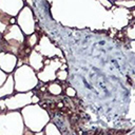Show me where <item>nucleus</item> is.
<instances>
[{
    "instance_id": "nucleus-1",
    "label": "nucleus",
    "mask_w": 135,
    "mask_h": 135,
    "mask_svg": "<svg viewBox=\"0 0 135 135\" xmlns=\"http://www.w3.org/2000/svg\"><path fill=\"white\" fill-rule=\"evenodd\" d=\"M51 15L58 23L75 28L113 26V12L99 1H51Z\"/></svg>"
},
{
    "instance_id": "nucleus-2",
    "label": "nucleus",
    "mask_w": 135,
    "mask_h": 135,
    "mask_svg": "<svg viewBox=\"0 0 135 135\" xmlns=\"http://www.w3.org/2000/svg\"><path fill=\"white\" fill-rule=\"evenodd\" d=\"M24 124L26 129L33 131L34 133L43 131L46 124L51 121V116L49 112L42 108L39 103L30 104L23 108L21 111Z\"/></svg>"
},
{
    "instance_id": "nucleus-3",
    "label": "nucleus",
    "mask_w": 135,
    "mask_h": 135,
    "mask_svg": "<svg viewBox=\"0 0 135 135\" xmlns=\"http://www.w3.org/2000/svg\"><path fill=\"white\" fill-rule=\"evenodd\" d=\"M15 80L16 93H26L34 91L39 84L37 72H35L28 64H23L15 70L13 73Z\"/></svg>"
},
{
    "instance_id": "nucleus-4",
    "label": "nucleus",
    "mask_w": 135,
    "mask_h": 135,
    "mask_svg": "<svg viewBox=\"0 0 135 135\" xmlns=\"http://www.w3.org/2000/svg\"><path fill=\"white\" fill-rule=\"evenodd\" d=\"M25 35L21 31L18 24L9 25L6 32L2 35V52L12 53L17 57L20 56L22 50H24Z\"/></svg>"
},
{
    "instance_id": "nucleus-5",
    "label": "nucleus",
    "mask_w": 135,
    "mask_h": 135,
    "mask_svg": "<svg viewBox=\"0 0 135 135\" xmlns=\"http://www.w3.org/2000/svg\"><path fill=\"white\" fill-rule=\"evenodd\" d=\"M26 127L20 111L0 113V135H23Z\"/></svg>"
},
{
    "instance_id": "nucleus-6",
    "label": "nucleus",
    "mask_w": 135,
    "mask_h": 135,
    "mask_svg": "<svg viewBox=\"0 0 135 135\" xmlns=\"http://www.w3.org/2000/svg\"><path fill=\"white\" fill-rule=\"evenodd\" d=\"M65 63L64 58L55 57L53 59L45 58L44 60V68L37 73V77L39 81L42 83H50L57 80V72L60 70L61 65Z\"/></svg>"
},
{
    "instance_id": "nucleus-7",
    "label": "nucleus",
    "mask_w": 135,
    "mask_h": 135,
    "mask_svg": "<svg viewBox=\"0 0 135 135\" xmlns=\"http://www.w3.org/2000/svg\"><path fill=\"white\" fill-rule=\"evenodd\" d=\"M17 24L23 32V34L27 37L36 33V20L33 8L25 4L23 9L17 16Z\"/></svg>"
},
{
    "instance_id": "nucleus-8",
    "label": "nucleus",
    "mask_w": 135,
    "mask_h": 135,
    "mask_svg": "<svg viewBox=\"0 0 135 135\" xmlns=\"http://www.w3.org/2000/svg\"><path fill=\"white\" fill-rule=\"evenodd\" d=\"M34 92L26 93H15L14 95L4 98V102L7 111H21L23 108L32 104V98L34 96Z\"/></svg>"
},
{
    "instance_id": "nucleus-9",
    "label": "nucleus",
    "mask_w": 135,
    "mask_h": 135,
    "mask_svg": "<svg viewBox=\"0 0 135 135\" xmlns=\"http://www.w3.org/2000/svg\"><path fill=\"white\" fill-rule=\"evenodd\" d=\"M37 52H39L44 58H49V59H53L55 57H59V58H64L62 51L57 47L47 36L42 35L39 39L38 44L35 46V49Z\"/></svg>"
},
{
    "instance_id": "nucleus-10",
    "label": "nucleus",
    "mask_w": 135,
    "mask_h": 135,
    "mask_svg": "<svg viewBox=\"0 0 135 135\" xmlns=\"http://www.w3.org/2000/svg\"><path fill=\"white\" fill-rule=\"evenodd\" d=\"M24 6L23 0H0V12L9 17L17 18Z\"/></svg>"
},
{
    "instance_id": "nucleus-11",
    "label": "nucleus",
    "mask_w": 135,
    "mask_h": 135,
    "mask_svg": "<svg viewBox=\"0 0 135 135\" xmlns=\"http://www.w3.org/2000/svg\"><path fill=\"white\" fill-rule=\"evenodd\" d=\"M18 57L12 53L0 52V70L7 74H13L18 66Z\"/></svg>"
},
{
    "instance_id": "nucleus-12",
    "label": "nucleus",
    "mask_w": 135,
    "mask_h": 135,
    "mask_svg": "<svg viewBox=\"0 0 135 135\" xmlns=\"http://www.w3.org/2000/svg\"><path fill=\"white\" fill-rule=\"evenodd\" d=\"M44 60L45 58L36 50H32V52L28 54L27 60L25 64H28L35 72H40L44 68Z\"/></svg>"
},
{
    "instance_id": "nucleus-13",
    "label": "nucleus",
    "mask_w": 135,
    "mask_h": 135,
    "mask_svg": "<svg viewBox=\"0 0 135 135\" xmlns=\"http://www.w3.org/2000/svg\"><path fill=\"white\" fill-rule=\"evenodd\" d=\"M16 93L15 90V80L13 74H9L7 80L3 85L0 86V99H4L6 97H9Z\"/></svg>"
},
{
    "instance_id": "nucleus-14",
    "label": "nucleus",
    "mask_w": 135,
    "mask_h": 135,
    "mask_svg": "<svg viewBox=\"0 0 135 135\" xmlns=\"http://www.w3.org/2000/svg\"><path fill=\"white\" fill-rule=\"evenodd\" d=\"M47 92L51 94V95H54V96H58L62 93V86L56 82V81H53V82H50L47 84Z\"/></svg>"
},
{
    "instance_id": "nucleus-15",
    "label": "nucleus",
    "mask_w": 135,
    "mask_h": 135,
    "mask_svg": "<svg viewBox=\"0 0 135 135\" xmlns=\"http://www.w3.org/2000/svg\"><path fill=\"white\" fill-rule=\"evenodd\" d=\"M43 131H44V135H62L60 130L58 129V127L52 121H50L46 124V127L44 128Z\"/></svg>"
},
{
    "instance_id": "nucleus-16",
    "label": "nucleus",
    "mask_w": 135,
    "mask_h": 135,
    "mask_svg": "<svg viewBox=\"0 0 135 135\" xmlns=\"http://www.w3.org/2000/svg\"><path fill=\"white\" fill-rule=\"evenodd\" d=\"M39 39H40V38L38 37V35H37L36 33H34L33 35H31V36H27V37H26L25 43H26V45H27V47H28L30 50H34V49H35V46L38 44Z\"/></svg>"
},
{
    "instance_id": "nucleus-17",
    "label": "nucleus",
    "mask_w": 135,
    "mask_h": 135,
    "mask_svg": "<svg viewBox=\"0 0 135 135\" xmlns=\"http://www.w3.org/2000/svg\"><path fill=\"white\" fill-rule=\"evenodd\" d=\"M113 4L118 7H122L126 9H131L135 7V0L134 1H114Z\"/></svg>"
},
{
    "instance_id": "nucleus-18",
    "label": "nucleus",
    "mask_w": 135,
    "mask_h": 135,
    "mask_svg": "<svg viewBox=\"0 0 135 135\" xmlns=\"http://www.w3.org/2000/svg\"><path fill=\"white\" fill-rule=\"evenodd\" d=\"M68 76H69V74H68V71L66 70H59L57 72V80H59V81L66 80L68 79Z\"/></svg>"
},
{
    "instance_id": "nucleus-19",
    "label": "nucleus",
    "mask_w": 135,
    "mask_h": 135,
    "mask_svg": "<svg viewBox=\"0 0 135 135\" xmlns=\"http://www.w3.org/2000/svg\"><path fill=\"white\" fill-rule=\"evenodd\" d=\"M99 2H100V4L105 8V9H108V11H111L112 8H113V6H114V4H113V2H111V1H105V0H99Z\"/></svg>"
},
{
    "instance_id": "nucleus-20",
    "label": "nucleus",
    "mask_w": 135,
    "mask_h": 135,
    "mask_svg": "<svg viewBox=\"0 0 135 135\" xmlns=\"http://www.w3.org/2000/svg\"><path fill=\"white\" fill-rule=\"evenodd\" d=\"M8 76H9V74H7V73H5L4 71L0 70V86L5 83V81L7 80Z\"/></svg>"
},
{
    "instance_id": "nucleus-21",
    "label": "nucleus",
    "mask_w": 135,
    "mask_h": 135,
    "mask_svg": "<svg viewBox=\"0 0 135 135\" xmlns=\"http://www.w3.org/2000/svg\"><path fill=\"white\" fill-rule=\"evenodd\" d=\"M65 94L69 97H75L76 96V90L74 88H72V86H68L65 89Z\"/></svg>"
},
{
    "instance_id": "nucleus-22",
    "label": "nucleus",
    "mask_w": 135,
    "mask_h": 135,
    "mask_svg": "<svg viewBox=\"0 0 135 135\" xmlns=\"http://www.w3.org/2000/svg\"><path fill=\"white\" fill-rule=\"evenodd\" d=\"M0 110H1L0 113H3V112H6L7 111L6 105H5V102H4V99H0Z\"/></svg>"
},
{
    "instance_id": "nucleus-23",
    "label": "nucleus",
    "mask_w": 135,
    "mask_h": 135,
    "mask_svg": "<svg viewBox=\"0 0 135 135\" xmlns=\"http://www.w3.org/2000/svg\"><path fill=\"white\" fill-rule=\"evenodd\" d=\"M39 101H40L39 97L36 96V95H34L33 98H32V102H33V104H37V103H39Z\"/></svg>"
},
{
    "instance_id": "nucleus-24",
    "label": "nucleus",
    "mask_w": 135,
    "mask_h": 135,
    "mask_svg": "<svg viewBox=\"0 0 135 135\" xmlns=\"http://www.w3.org/2000/svg\"><path fill=\"white\" fill-rule=\"evenodd\" d=\"M23 135H35V133H34L33 131L28 130V129H25V131H24V134H23Z\"/></svg>"
},
{
    "instance_id": "nucleus-25",
    "label": "nucleus",
    "mask_w": 135,
    "mask_h": 135,
    "mask_svg": "<svg viewBox=\"0 0 135 135\" xmlns=\"http://www.w3.org/2000/svg\"><path fill=\"white\" fill-rule=\"evenodd\" d=\"M35 135H44V131H40V132H37V133H35Z\"/></svg>"
},
{
    "instance_id": "nucleus-26",
    "label": "nucleus",
    "mask_w": 135,
    "mask_h": 135,
    "mask_svg": "<svg viewBox=\"0 0 135 135\" xmlns=\"http://www.w3.org/2000/svg\"><path fill=\"white\" fill-rule=\"evenodd\" d=\"M66 69V64L65 63H63L62 65H61V68H60V70H65Z\"/></svg>"
}]
</instances>
